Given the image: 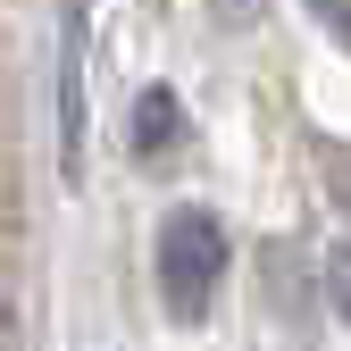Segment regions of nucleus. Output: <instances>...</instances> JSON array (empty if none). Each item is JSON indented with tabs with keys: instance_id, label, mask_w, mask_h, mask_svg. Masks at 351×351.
<instances>
[{
	"instance_id": "f257e3e1",
	"label": "nucleus",
	"mask_w": 351,
	"mask_h": 351,
	"mask_svg": "<svg viewBox=\"0 0 351 351\" xmlns=\"http://www.w3.org/2000/svg\"><path fill=\"white\" fill-rule=\"evenodd\" d=\"M226 226H217V209L184 201V209H167L159 217V243H151V276H159V301H167V318L176 326H201L217 310V285H226Z\"/></svg>"
},
{
	"instance_id": "f03ea898",
	"label": "nucleus",
	"mask_w": 351,
	"mask_h": 351,
	"mask_svg": "<svg viewBox=\"0 0 351 351\" xmlns=\"http://www.w3.org/2000/svg\"><path fill=\"white\" fill-rule=\"evenodd\" d=\"M84 25H93V0H59V167H67V184L84 176V134H93V109H84Z\"/></svg>"
},
{
	"instance_id": "7ed1b4c3",
	"label": "nucleus",
	"mask_w": 351,
	"mask_h": 351,
	"mask_svg": "<svg viewBox=\"0 0 351 351\" xmlns=\"http://www.w3.org/2000/svg\"><path fill=\"white\" fill-rule=\"evenodd\" d=\"M176 143H184V109H176V93H167V84H143V101H134V151L159 159Z\"/></svg>"
},
{
	"instance_id": "20e7f679",
	"label": "nucleus",
	"mask_w": 351,
	"mask_h": 351,
	"mask_svg": "<svg viewBox=\"0 0 351 351\" xmlns=\"http://www.w3.org/2000/svg\"><path fill=\"white\" fill-rule=\"evenodd\" d=\"M326 301H335V318L351 326V243H335V251H326Z\"/></svg>"
},
{
	"instance_id": "39448f33",
	"label": "nucleus",
	"mask_w": 351,
	"mask_h": 351,
	"mask_svg": "<svg viewBox=\"0 0 351 351\" xmlns=\"http://www.w3.org/2000/svg\"><path fill=\"white\" fill-rule=\"evenodd\" d=\"M310 9H318V25H326L343 51H351V0H310Z\"/></svg>"
},
{
	"instance_id": "423d86ee",
	"label": "nucleus",
	"mask_w": 351,
	"mask_h": 351,
	"mask_svg": "<svg viewBox=\"0 0 351 351\" xmlns=\"http://www.w3.org/2000/svg\"><path fill=\"white\" fill-rule=\"evenodd\" d=\"M326 193L351 209V151H335V167H326Z\"/></svg>"
},
{
	"instance_id": "0eeeda50",
	"label": "nucleus",
	"mask_w": 351,
	"mask_h": 351,
	"mask_svg": "<svg viewBox=\"0 0 351 351\" xmlns=\"http://www.w3.org/2000/svg\"><path fill=\"white\" fill-rule=\"evenodd\" d=\"M0 335H17V310H9V251H0Z\"/></svg>"
}]
</instances>
